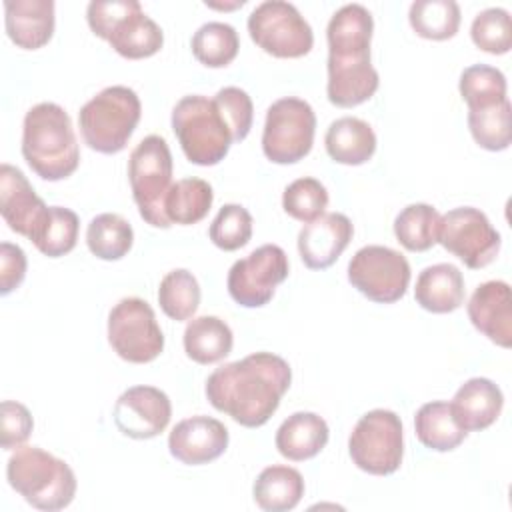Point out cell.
I'll return each instance as SVG.
<instances>
[{
    "label": "cell",
    "mask_w": 512,
    "mask_h": 512,
    "mask_svg": "<svg viewBox=\"0 0 512 512\" xmlns=\"http://www.w3.org/2000/svg\"><path fill=\"white\" fill-rule=\"evenodd\" d=\"M206 6H212V8H224V10H228V8H238V6H244V0H236V2H232V4H216V2H208L206 0Z\"/></svg>",
    "instance_id": "ee69618b"
},
{
    "label": "cell",
    "mask_w": 512,
    "mask_h": 512,
    "mask_svg": "<svg viewBox=\"0 0 512 512\" xmlns=\"http://www.w3.org/2000/svg\"><path fill=\"white\" fill-rule=\"evenodd\" d=\"M438 242L472 270L488 266L502 244L488 216L472 206L452 208L440 216Z\"/></svg>",
    "instance_id": "5bb4252c"
},
{
    "label": "cell",
    "mask_w": 512,
    "mask_h": 512,
    "mask_svg": "<svg viewBox=\"0 0 512 512\" xmlns=\"http://www.w3.org/2000/svg\"><path fill=\"white\" fill-rule=\"evenodd\" d=\"M234 344L230 326L218 316H198L186 324L184 352L198 364L224 360Z\"/></svg>",
    "instance_id": "83f0119b"
},
{
    "label": "cell",
    "mask_w": 512,
    "mask_h": 512,
    "mask_svg": "<svg viewBox=\"0 0 512 512\" xmlns=\"http://www.w3.org/2000/svg\"><path fill=\"white\" fill-rule=\"evenodd\" d=\"M108 342L126 362L146 364L164 350V334L152 306L136 296L122 298L108 314Z\"/></svg>",
    "instance_id": "7c38bea8"
},
{
    "label": "cell",
    "mask_w": 512,
    "mask_h": 512,
    "mask_svg": "<svg viewBox=\"0 0 512 512\" xmlns=\"http://www.w3.org/2000/svg\"><path fill=\"white\" fill-rule=\"evenodd\" d=\"M0 418H2V448L4 450H14L20 448L32 428H34V420L30 410L14 400H4L0 406Z\"/></svg>",
    "instance_id": "b9f144b4"
},
{
    "label": "cell",
    "mask_w": 512,
    "mask_h": 512,
    "mask_svg": "<svg viewBox=\"0 0 512 512\" xmlns=\"http://www.w3.org/2000/svg\"><path fill=\"white\" fill-rule=\"evenodd\" d=\"M112 418L124 436L148 440L166 430L172 418V404L168 394L160 388L140 384L118 396Z\"/></svg>",
    "instance_id": "2e32d148"
},
{
    "label": "cell",
    "mask_w": 512,
    "mask_h": 512,
    "mask_svg": "<svg viewBox=\"0 0 512 512\" xmlns=\"http://www.w3.org/2000/svg\"><path fill=\"white\" fill-rule=\"evenodd\" d=\"M290 364L272 352H254L216 368L206 380V398L246 428L266 424L290 388Z\"/></svg>",
    "instance_id": "6da1fadb"
},
{
    "label": "cell",
    "mask_w": 512,
    "mask_h": 512,
    "mask_svg": "<svg viewBox=\"0 0 512 512\" xmlns=\"http://www.w3.org/2000/svg\"><path fill=\"white\" fill-rule=\"evenodd\" d=\"M254 502L266 512H288L298 506L304 496L302 474L284 464L264 468L252 486Z\"/></svg>",
    "instance_id": "484cf974"
},
{
    "label": "cell",
    "mask_w": 512,
    "mask_h": 512,
    "mask_svg": "<svg viewBox=\"0 0 512 512\" xmlns=\"http://www.w3.org/2000/svg\"><path fill=\"white\" fill-rule=\"evenodd\" d=\"M330 436L328 424L316 412H294L276 430L278 452L292 460H310L322 452Z\"/></svg>",
    "instance_id": "cb8c5ba5"
},
{
    "label": "cell",
    "mask_w": 512,
    "mask_h": 512,
    "mask_svg": "<svg viewBox=\"0 0 512 512\" xmlns=\"http://www.w3.org/2000/svg\"><path fill=\"white\" fill-rule=\"evenodd\" d=\"M80 220L74 210L64 206H50V216L34 240V246L48 258H60L68 254L78 240Z\"/></svg>",
    "instance_id": "74e56055"
},
{
    "label": "cell",
    "mask_w": 512,
    "mask_h": 512,
    "mask_svg": "<svg viewBox=\"0 0 512 512\" xmlns=\"http://www.w3.org/2000/svg\"><path fill=\"white\" fill-rule=\"evenodd\" d=\"M452 412L466 432L492 426L504 406L502 390L488 378H470L454 394Z\"/></svg>",
    "instance_id": "7402d4cb"
},
{
    "label": "cell",
    "mask_w": 512,
    "mask_h": 512,
    "mask_svg": "<svg viewBox=\"0 0 512 512\" xmlns=\"http://www.w3.org/2000/svg\"><path fill=\"white\" fill-rule=\"evenodd\" d=\"M314 132L312 106L296 96L280 98L266 110L262 152L274 164H294L312 150Z\"/></svg>",
    "instance_id": "30bf717a"
},
{
    "label": "cell",
    "mask_w": 512,
    "mask_h": 512,
    "mask_svg": "<svg viewBox=\"0 0 512 512\" xmlns=\"http://www.w3.org/2000/svg\"><path fill=\"white\" fill-rule=\"evenodd\" d=\"M472 326L502 348L512 346V294L504 280L480 284L468 300Z\"/></svg>",
    "instance_id": "ffe728a7"
},
{
    "label": "cell",
    "mask_w": 512,
    "mask_h": 512,
    "mask_svg": "<svg viewBox=\"0 0 512 512\" xmlns=\"http://www.w3.org/2000/svg\"><path fill=\"white\" fill-rule=\"evenodd\" d=\"M142 114L138 94L128 86H106L78 112L84 142L100 154H116L126 148Z\"/></svg>",
    "instance_id": "8992f818"
},
{
    "label": "cell",
    "mask_w": 512,
    "mask_h": 512,
    "mask_svg": "<svg viewBox=\"0 0 512 512\" xmlns=\"http://www.w3.org/2000/svg\"><path fill=\"white\" fill-rule=\"evenodd\" d=\"M460 96L468 110L484 108L506 100V76L488 64H472L460 74Z\"/></svg>",
    "instance_id": "d590c367"
},
{
    "label": "cell",
    "mask_w": 512,
    "mask_h": 512,
    "mask_svg": "<svg viewBox=\"0 0 512 512\" xmlns=\"http://www.w3.org/2000/svg\"><path fill=\"white\" fill-rule=\"evenodd\" d=\"M134 242V230L126 218L114 212L94 216L86 228L88 250L100 260H120Z\"/></svg>",
    "instance_id": "f546056e"
},
{
    "label": "cell",
    "mask_w": 512,
    "mask_h": 512,
    "mask_svg": "<svg viewBox=\"0 0 512 512\" xmlns=\"http://www.w3.org/2000/svg\"><path fill=\"white\" fill-rule=\"evenodd\" d=\"M214 200L212 186L202 178H182L172 184L164 200V212L170 224L190 226L200 222Z\"/></svg>",
    "instance_id": "f1b7e54d"
},
{
    "label": "cell",
    "mask_w": 512,
    "mask_h": 512,
    "mask_svg": "<svg viewBox=\"0 0 512 512\" xmlns=\"http://www.w3.org/2000/svg\"><path fill=\"white\" fill-rule=\"evenodd\" d=\"M348 282L368 300L392 304L406 294L410 264L394 248L370 244L360 248L348 262Z\"/></svg>",
    "instance_id": "4fadbf2b"
},
{
    "label": "cell",
    "mask_w": 512,
    "mask_h": 512,
    "mask_svg": "<svg viewBox=\"0 0 512 512\" xmlns=\"http://www.w3.org/2000/svg\"><path fill=\"white\" fill-rule=\"evenodd\" d=\"M6 478L30 506L46 512L66 508L76 494L72 468L38 446H20L8 458Z\"/></svg>",
    "instance_id": "277c9868"
},
{
    "label": "cell",
    "mask_w": 512,
    "mask_h": 512,
    "mask_svg": "<svg viewBox=\"0 0 512 512\" xmlns=\"http://www.w3.org/2000/svg\"><path fill=\"white\" fill-rule=\"evenodd\" d=\"M472 42L488 54H506L512 48V20L504 8L478 12L470 26Z\"/></svg>",
    "instance_id": "f35d334b"
},
{
    "label": "cell",
    "mask_w": 512,
    "mask_h": 512,
    "mask_svg": "<svg viewBox=\"0 0 512 512\" xmlns=\"http://www.w3.org/2000/svg\"><path fill=\"white\" fill-rule=\"evenodd\" d=\"M354 226L346 214L328 212L308 222L298 232V252L306 268H330L350 244Z\"/></svg>",
    "instance_id": "d6986e66"
},
{
    "label": "cell",
    "mask_w": 512,
    "mask_h": 512,
    "mask_svg": "<svg viewBox=\"0 0 512 512\" xmlns=\"http://www.w3.org/2000/svg\"><path fill=\"white\" fill-rule=\"evenodd\" d=\"M4 24L8 38L24 50H38L54 34L52 0H6Z\"/></svg>",
    "instance_id": "44dd1931"
},
{
    "label": "cell",
    "mask_w": 512,
    "mask_h": 512,
    "mask_svg": "<svg viewBox=\"0 0 512 512\" xmlns=\"http://www.w3.org/2000/svg\"><path fill=\"white\" fill-rule=\"evenodd\" d=\"M0 214L10 230L34 242L48 216L50 206L34 192L28 178L12 164L0 166Z\"/></svg>",
    "instance_id": "e0dca14e"
},
{
    "label": "cell",
    "mask_w": 512,
    "mask_h": 512,
    "mask_svg": "<svg viewBox=\"0 0 512 512\" xmlns=\"http://www.w3.org/2000/svg\"><path fill=\"white\" fill-rule=\"evenodd\" d=\"M190 46L200 64L208 68H224L236 58L240 38L234 26L226 22H206L194 32Z\"/></svg>",
    "instance_id": "d6a6232c"
},
{
    "label": "cell",
    "mask_w": 512,
    "mask_h": 512,
    "mask_svg": "<svg viewBox=\"0 0 512 512\" xmlns=\"http://www.w3.org/2000/svg\"><path fill=\"white\" fill-rule=\"evenodd\" d=\"M414 298L428 312H454L464 304V276L448 262L426 266L416 278Z\"/></svg>",
    "instance_id": "603a6c76"
},
{
    "label": "cell",
    "mask_w": 512,
    "mask_h": 512,
    "mask_svg": "<svg viewBox=\"0 0 512 512\" xmlns=\"http://www.w3.org/2000/svg\"><path fill=\"white\" fill-rule=\"evenodd\" d=\"M412 30L426 40H448L460 28V6L454 0H416L410 4Z\"/></svg>",
    "instance_id": "1f68e13d"
},
{
    "label": "cell",
    "mask_w": 512,
    "mask_h": 512,
    "mask_svg": "<svg viewBox=\"0 0 512 512\" xmlns=\"http://www.w3.org/2000/svg\"><path fill=\"white\" fill-rule=\"evenodd\" d=\"M328 206V190L326 186L310 176L298 178L284 188L282 208L288 216L308 224L324 214Z\"/></svg>",
    "instance_id": "8d00e7d4"
},
{
    "label": "cell",
    "mask_w": 512,
    "mask_h": 512,
    "mask_svg": "<svg viewBox=\"0 0 512 512\" xmlns=\"http://www.w3.org/2000/svg\"><path fill=\"white\" fill-rule=\"evenodd\" d=\"M324 146L334 162L358 166L368 162L376 152V134L368 122L354 116H342L328 126Z\"/></svg>",
    "instance_id": "d4e9b609"
},
{
    "label": "cell",
    "mask_w": 512,
    "mask_h": 512,
    "mask_svg": "<svg viewBox=\"0 0 512 512\" xmlns=\"http://www.w3.org/2000/svg\"><path fill=\"white\" fill-rule=\"evenodd\" d=\"M172 130L184 156L198 166L218 164L234 142L214 98L202 94H188L176 102L172 110Z\"/></svg>",
    "instance_id": "52a82bcc"
},
{
    "label": "cell",
    "mask_w": 512,
    "mask_h": 512,
    "mask_svg": "<svg viewBox=\"0 0 512 512\" xmlns=\"http://www.w3.org/2000/svg\"><path fill=\"white\" fill-rule=\"evenodd\" d=\"M128 180L140 216L154 228H170L164 200L172 188V154L162 136L150 134L136 144L128 160Z\"/></svg>",
    "instance_id": "ba28073f"
},
{
    "label": "cell",
    "mask_w": 512,
    "mask_h": 512,
    "mask_svg": "<svg viewBox=\"0 0 512 512\" xmlns=\"http://www.w3.org/2000/svg\"><path fill=\"white\" fill-rule=\"evenodd\" d=\"M372 30V14L362 4H344L328 22L326 94L338 108L358 106L378 90L380 78L370 62Z\"/></svg>",
    "instance_id": "7a4b0ae2"
},
{
    "label": "cell",
    "mask_w": 512,
    "mask_h": 512,
    "mask_svg": "<svg viewBox=\"0 0 512 512\" xmlns=\"http://www.w3.org/2000/svg\"><path fill=\"white\" fill-rule=\"evenodd\" d=\"M348 454L356 468L374 474H394L404 456L402 420L396 412L374 408L366 412L348 438Z\"/></svg>",
    "instance_id": "9c48e42d"
},
{
    "label": "cell",
    "mask_w": 512,
    "mask_h": 512,
    "mask_svg": "<svg viewBox=\"0 0 512 512\" xmlns=\"http://www.w3.org/2000/svg\"><path fill=\"white\" fill-rule=\"evenodd\" d=\"M414 432L418 440L436 452H450L458 448L468 432L458 424L450 402L434 400L418 408L414 416Z\"/></svg>",
    "instance_id": "4316f807"
},
{
    "label": "cell",
    "mask_w": 512,
    "mask_h": 512,
    "mask_svg": "<svg viewBox=\"0 0 512 512\" xmlns=\"http://www.w3.org/2000/svg\"><path fill=\"white\" fill-rule=\"evenodd\" d=\"M26 276V254L18 244H0V294L6 296L22 284Z\"/></svg>",
    "instance_id": "7bdbcfd3"
},
{
    "label": "cell",
    "mask_w": 512,
    "mask_h": 512,
    "mask_svg": "<svg viewBox=\"0 0 512 512\" xmlns=\"http://www.w3.org/2000/svg\"><path fill=\"white\" fill-rule=\"evenodd\" d=\"M22 156L44 180L58 182L76 172L80 148L68 112L54 102L32 106L22 122Z\"/></svg>",
    "instance_id": "3957f363"
},
{
    "label": "cell",
    "mask_w": 512,
    "mask_h": 512,
    "mask_svg": "<svg viewBox=\"0 0 512 512\" xmlns=\"http://www.w3.org/2000/svg\"><path fill=\"white\" fill-rule=\"evenodd\" d=\"M286 278V252L276 244H262L230 266L226 286L236 304L244 308H260L272 300L276 286Z\"/></svg>",
    "instance_id": "9a60e30c"
},
{
    "label": "cell",
    "mask_w": 512,
    "mask_h": 512,
    "mask_svg": "<svg viewBox=\"0 0 512 512\" xmlns=\"http://www.w3.org/2000/svg\"><path fill=\"white\" fill-rule=\"evenodd\" d=\"M510 100H502L492 106L468 110V128L474 142L490 152H500L510 146Z\"/></svg>",
    "instance_id": "e575fe53"
},
{
    "label": "cell",
    "mask_w": 512,
    "mask_h": 512,
    "mask_svg": "<svg viewBox=\"0 0 512 512\" xmlns=\"http://www.w3.org/2000/svg\"><path fill=\"white\" fill-rule=\"evenodd\" d=\"M228 428L210 416H192L180 420L170 436H168V450L170 454L188 466L208 464L220 458L228 448Z\"/></svg>",
    "instance_id": "ac0fdd59"
},
{
    "label": "cell",
    "mask_w": 512,
    "mask_h": 512,
    "mask_svg": "<svg viewBox=\"0 0 512 512\" xmlns=\"http://www.w3.org/2000/svg\"><path fill=\"white\" fill-rule=\"evenodd\" d=\"M208 236L220 250L232 252L252 238V216L240 204H224L208 228Z\"/></svg>",
    "instance_id": "ab89813d"
},
{
    "label": "cell",
    "mask_w": 512,
    "mask_h": 512,
    "mask_svg": "<svg viewBox=\"0 0 512 512\" xmlns=\"http://www.w3.org/2000/svg\"><path fill=\"white\" fill-rule=\"evenodd\" d=\"M214 102L232 132V140L242 142L248 136L254 120V106L246 90L238 86L220 88L214 96Z\"/></svg>",
    "instance_id": "60d3db41"
},
{
    "label": "cell",
    "mask_w": 512,
    "mask_h": 512,
    "mask_svg": "<svg viewBox=\"0 0 512 512\" xmlns=\"http://www.w3.org/2000/svg\"><path fill=\"white\" fill-rule=\"evenodd\" d=\"M248 32L258 48L276 58L306 56L314 44L310 24L286 0L260 2L248 16Z\"/></svg>",
    "instance_id": "8fae6325"
},
{
    "label": "cell",
    "mask_w": 512,
    "mask_h": 512,
    "mask_svg": "<svg viewBox=\"0 0 512 512\" xmlns=\"http://www.w3.org/2000/svg\"><path fill=\"white\" fill-rule=\"evenodd\" d=\"M86 20L98 38L128 60L148 58L164 44L162 28L142 10L138 0H92L86 8Z\"/></svg>",
    "instance_id": "5b68a950"
},
{
    "label": "cell",
    "mask_w": 512,
    "mask_h": 512,
    "mask_svg": "<svg viewBox=\"0 0 512 512\" xmlns=\"http://www.w3.org/2000/svg\"><path fill=\"white\" fill-rule=\"evenodd\" d=\"M158 304L162 312L176 320H188L200 306V284L186 268L170 270L158 286Z\"/></svg>",
    "instance_id": "836d02e7"
},
{
    "label": "cell",
    "mask_w": 512,
    "mask_h": 512,
    "mask_svg": "<svg viewBox=\"0 0 512 512\" xmlns=\"http://www.w3.org/2000/svg\"><path fill=\"white\" fill-rule=\"evenodd\" d=\"M440 214L434 206L408 204L394 218V236L410 252H426L438 242Z\"/></svg>",
    "instance_id": "4dcf8cb0"
}]
</instances>
